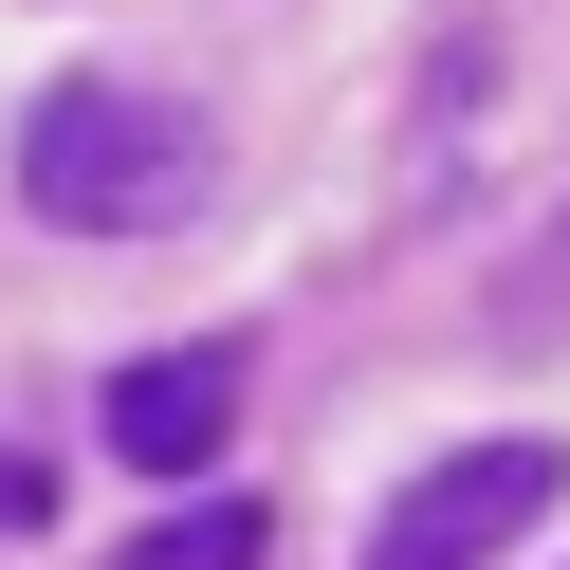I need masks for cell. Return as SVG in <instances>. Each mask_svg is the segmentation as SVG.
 I'll use <instances>...</instances> for the list:
<instances>
[{"instance_id": "cell-1", "label": "cell", "mask_w": 570, "mask_h": 570, "mask_svg": "<svg viewBox=\"0 0 570 570\" xmlns=\"http://www.w3.org/2000/svg\"><path fill=\"white\" fill-rule=\"evenodd\" d=\"M19 203L38 222H75V239H166V222H203L222 203V148H203V111L185 92H129V75H56L38 111H19Z\"/></svg>"}, {"instance_id": "cell-2", "label": "cell", "mask_w": 570, "mask_h": 570, "mask_svg": "<svg viewBox=\"0 0 570 570\" xmlns=\"http://www.w3.org/2000/svg\"><path fill=\"white\" fill-rule=\"evenodd\" d=\"M552 497H570V460L533 442V423H497V442L423 460V479H405V497L368 515V552H350V570H497V552H515L533 515H552Z\"/></svg>"}, {"instance_id": "cell-3", "label": "cell", "mask_w": 570, "mask_h": 570, "mask_svg": "<svg viewBox=\"0 0 570 570\" xmlns=\"http://www.w3.org/2000/svg\"><path fill=\"white\" fill-rule=\"evenodd\" d=\"M92 442H111V460H148V479H185V460H222V442H239V332L129 350V368H111V405H92Z\"/></svg>"}, {"instance_id": "cell-4", "label": "cell", "mask_w": 570, "mask_h": 570, "mask_svg": "<svg viewBox=\"0 0 570 570\" xmlns=\"http://www.w3.org/2000/svg\"><path fill=\"white\" fill-rule=\"evenodd\" d=\"M258 552H276V515H258V497H185V515H148L111 570H258Z\"/></svg>"}, {"instance_id": "cell-5", "label": "cell", "mask_w": 570, "mask_h": 570, "mask_svg": "<svg viewBox=\"0 0 570 570\" xmlns=\"http://www.w3.org/2000/svg\"><path fill=\"white\" fill-rule=\"evenodd\" d=\"M0 533H56V460L19 442V423H0Z\"/></svg>"}]
</instances>
